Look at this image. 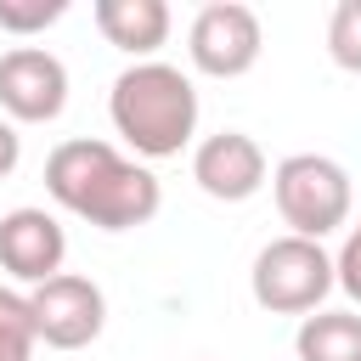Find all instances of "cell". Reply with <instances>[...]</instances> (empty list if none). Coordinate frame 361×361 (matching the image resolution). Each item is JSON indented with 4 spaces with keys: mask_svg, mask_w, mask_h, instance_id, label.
Returning <instances> with one entry per match:
<instances>
[{
    "mask_svg": "<svg viewBox=\"0 0 361 361\" xmlns=\"http://www.w3.org/2000/svg\"><path fill=\"white\" fill-rule=\"evenodd\" d=\"M45 192L73 220H90L96 231H135L164 209L158 175L147 164L124 158L113 141H96V135H73V141L51 147Z\"/></svg>",
    "mask_w": 361,
    "mask_h": 361,
    "instance_id": "obj_1",
    "label": "cell"
},
{
    "mask_svg": "<svg viewBox=\"0 0 361 361\" xmlns=\"http://www.w3.org/2000/svg\"><path fill=\"white\" fill-rule=\"evenodd\" d=\"M107 118L135 158H175L197 135V85L169 62H130L107 90Z\"/></svg>",
    "mask_w": 361,
    "mask_h": 361,
    "instance_id": "obj_2",
    "label": "cell"
},
{
    "mask_svg": "<svg viewBox=\"0 0 361 361\" xmlns=\"http://www.w3.org/2000/svg\"><path fill=\"white\" fill-rule=\"evenodd\" d=\"M333 288H338L333 254L310 237H293V231L271 237L254 254V271H248V293L271 316H316Z\"/></svg>",
    "mask_w": 361,
    "mask_h": 361,
    "instance_id": "obj_3",
    "label": "cell"
},
{
    "mask_svg": "<svg viewBox=\"0 0 361 361\" xmlns=\"http://www.w3.org/2000/svg\"><path fill=\"white\" fill-rule=\"evenodd\" d=\"M271 197H276V214L293 237H310L322 243L327 231H338L350 220V175L344 164H333L327 152H293L271 169Z\"/></svg>",
    "mask_w": 361,
    "mask_h": 361,
    "instance_id": "obj_4",
    "label": "cell"
},
{
    "mask_svg": "<svg viewBox=\"0 0 361 361\" xmlns=\"http://www.w3.org/2000/svg\"><path fill=\"white\" fill-rule=\"evenodd\" d=\"M259 51H265V28L259 11L243 0H209L186 28V56L209 79H243L259 62Z\"/></svg>",
    "mask_w": 361,
    "mask_h": 361,
    "instance_id": "obj_5",
    "label": "cell"
},
{
    "mask_svg": "<svg viewBox=\"0 0 361 361\" xmlns=\"http://www.w3.org/2000/svg\"><path fill=\"white\" fill-rule=\"evenodd\" d=\"M28 310H34L39 344H51V350H85L107 327V293L90 276H73V271L28 288Z\"/></svg>",
    "mask_w": 361,
    "mask_h": 361,
    "instance_id": "obj_6",
    "label": "cell"
},
{
    "mask_svg": "<svg viewBox=\"0 0 361 361\" xmlns=\"http://www.w3.org/2000/svg\"><path fill=\"white\" fill-rule=\"evenodd\" d=\"M68 107V68L45 45H11L0 56V113L11 124H51Z\"/></svg>",
    "mask_w": 361,
    "mask_h": 361,
    "instance_id": "obj_7",
    "label": "cell"
},
{
    "mask_svg": "<svg viewBox=\"0 0 361 361\" xmlns=\"http://www.w3.org/2000/svg\"><path fill=\"white\" fill-rule=\"evenodd\" d=\"M62 259H68V231L56 214L23 203L11 214H0V271L23 288H39L51 276H62Z\"/></svg>",
    "mask_w": 361,
    "mask_h": 361,
    "instance_id": "obj_8",
    "label": "cell"
},
{
    "mask_svg": "<svg viewBox=\"0 0 361 361\" xmlns=\"http://www.w3.org/2000/svg\"><path fill=\"white\" fill-rule=\"evenodd\" d=\"M271 164H265V147L248 135V130H214L197 141L192 152V180L214 197V203H248L259 186H265Z\"/></svg>",
    "mask_w": 361,
    "mask_h": 361,
    "instance_id": "obj_9",
    "label": "cell"
},
{
    "mask_svg": "<svg viewBox=\"0 0 361 361\" xmlns=\"http://www.w3.org/2000/svg\"><path fill=\"white\" fill-rule=\"evenodd\" d=\"M90 17H96V28H102V39H107L113 51L141 56V62H152V51H158V45L169 39V28H175V17H169L164 0H96Z\"/></svg>",
    "mask_w": 361,
    "mask_h": 361,
    "instance_id": "obj_10",
    "label": "cell"
},
{
    "mask_svg": "<svg viewBox=\"0 0 361 361\" xmlns=\"http://www.w3.org/2000/svg\"><path fill=\"white\" fill-rule=\"evenodd\" d=\"M299 361H361V310H316L293 333Z\"/></svg>",
    "mask_w": 361,
    "mask_h": 361,
    "instance_id": "obj_11",
    "label": "cell"
},
{
    "mask_svg": "<svg viewBox=\"0 0 361 361\" xmlns=\"http://www.w3.org/2000/svg\"><path fill=\"white\" fill-rule=\"evenodd\" d=\"M34 310H28V293L17 288H0V361H34Z\"/></svg>",
    "mask_w": 361,
    "mask_h": 361,
    "instance_id": "obj_12",
    "label": "cell"
},
{
    "mask_svg": "<svg viewBox=\"0 0 361 361\" xmlns=\"http://www.w3.org/2000/svg\"><path fill=\"white\" fill-rule=\"evenodd\" d=\"M327 56L344 73H361V0H338L327 17Z\"/></svg>",
    "mask_w": 361,
    "mask_h": 361,
    "instance_id": "obj_13",
    "label": "cell"
},
{
    "mask_svg": "<svg viewBox=\"0 0 361 361\" xmlns=\"http://www.w3.org/2000/svg\"><path fill=\"white\" fill-rule=\"evenodd\" d=\"M62 17H68V0H0V34H17V39H34Z\"/></svg>",
    "mask_w": 361,
    "mask_h": 361,
    "instance_id": "obj_14",
    "label": "cell"
},
{
    "mask_svg": "<svg viewBox=\"0 0 361 361\" xmlns=\"http://www.w3.org/2000/svg\"><path fill=\"white\" fill-rule=\"evenodd\" d=\"M333 271H338V288L361 305V220L344 231V243H338V254H333Z\"/></svg>",
    "mask_w": 361,
    "mask_h": 361,
    "instance_id": "obj_15",
    "label": "cell"
},
{
    "mask_svg": "<svg viewBox=\"0 0 361 361\" xmlns=\"http://www.w3.org/2000/svg\"><path fill=\"white\" fill-rule=\"evenodd\" d=\"M17 158H23V135H17L11 118H0V180L17 169Z\"/></svg>",
    "mask_w": 361,
    "mask_h": 361,
    "instance_id": "obj_16",
    "label": "cell"
}]
</instances>
